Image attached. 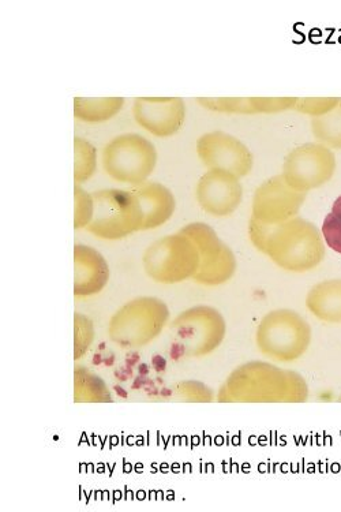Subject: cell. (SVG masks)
<instances>
[{"mask_svg":"<svg viewBox=\"0 0 341 512\" xmlns=\"http://www.w3.org/2000/svg\"><path fill=\"white\" fill-rule=\"evenodd\" d=\"M172 345L186 358L212 354L224 342L227 323L213 306H193L175 317L170 325Z\"/></svg>","mask_w":341,"mask_h":512,"instance_id":"5b68a950","label":"cell"},{"mask_svg":"<svg viewBox=\"0 0 341 512\" xmlns=\"http://www.w3.org/2000/svg\"><path fill=\"white\" fill-rule=\"evenodd\" d=\"M95 215L88 233L106 241H118L141 231L144 216L140 201L130 190L104 189L92 194Z\"/></svg>","mask_w":341,"mask_h":512,"instance_id":"8992f818","label":"cell"},{"mask_svg":"<svg viewBox=\"0 0 341 512\" xmlns=\"http://www.w3.org/2000/svg\"><path fill=\"white\" fill-rule=\"evenodd\" d=\"M95 342V325L82 313L74 315V360H81Z\"/></svg>","mask_w":341,"mask_h":512,"instance_id":"603a6c76","label":"cell"},{"mask_svg":"<svg viewBox=\"0 0 341 512\" xmlns=\"http://www.w3.org/2000/svg\"><path fill=\"white\" fill-rule=\"evenodd\" d=\"M313 332L298 312L276 309L262 317L256 332V345L268 360L291 364L310 349Z\"/></svg>","mask_w":341,"mask_h":512,"instance_id":"277c9868","label":"cell"},{"mask_svg":"<svg viewBox=\"0 0 341 512\" xmlns=\"http://www.w3.org/2000/svg\"><path fill=\"white\" fill-rule=\"evenodd\" d=\"M97 149L86 138H74V181L81 185L96 173Z\"/></svg>","mask_w":341,"mask_h":512,"instance_id":"7402d4cb","label":"cell"},{"mask_svg":"<svg viewBox=\"0 0 341 512\" xmlns=\"http://www.w3.org/2000/svg\"><path fill=\"white\" fill-rule=\"evenodd\" d=\"M111 271L103 254L92 246H74V295L85 298L101 293L110 280Z\"/></svg>","mask_w":341,"mask_h":512,"instance_id":"9a60e30c","label":"cell"},{"mask_svg":"<svg viewBox=\"0 0 341 512\" xmlns=\"http://www.w3.org/2000/svg\"><path fill=\"white\" fill-rule=\"evenodd\" d=\"M197 203L215 218H227L243 200L241 178L224 170H208L197 183Z\"/></svg>","mask_w":341,"mask_h":512,"instance_id":"4fadbf2b","label":"cell"},{"mask_svg":"<svg viewBox=\"0 0 341 512\" xmlns=\"http://www.w3.org/2000/svg\"><path fill=\"white\" fill-rule=\"evenodd\" d=\"M170 309L156 297L134 298L116 310L108 324V336L125 349L151 345L167 327Z\"/></svg>","mask_w":341,"mask_h":512,"instance_id":"3957f363","label":"cell"},{"mask_svg":"<svg viewBox=\"0 0 341 512\" xmlns=\"http://www.w3.org/2000/svg\"><path fill=\"white\" fill-rule=\"evenodd\" d=\"M174 390L175 394L186 402L211 403L215 399L211 388L197 380L179 381Z\"/></svg>","mask_w":341,"mask_h":512,"instance_id":"4316f807","label":"cell"},{"mask_svg":"<svg viewBox=\"0 0 341 512\" xmlns=\"http://www.w3.org/2000/svg\"><path fill=\"white\" fill-rule=\"evenodd\" d=\"M336 167V156L331 148L320 142H307L288 153L281 175L291 188L309 193L331 181Z\"/></svg>","mask_w":341,"mask_h":512,"instance_id":"30bf717a","label":"cell"},{"mask_svg":"<svg viewBox=\"0 0 341 512\" xmlns=\"http://www.w3.org/2000/svg\"><path fill=\"white\" fill-rule=\"evenodd\" d=\"M156 166L155 145L140 134H121L103 149V168L108 177L134 188L148 182Z\"/></svg>","mask_w":341,"mask_h":512,"instance_id":"ba28073f","label":"cell"},{"mask_svg":"<svg viewBox=\"0 0 341 512\" xmlns=\"http://www.w3.org/2000/svg\"><path fill=\"white\" fill-rule=\"evenodd\" d=\"M306 197L307 193L291 188L283 175H276L254 193L251 219L269 226L288 222L301 212Z\"/></svg>","mask_w":341,"mask_h":512,"instance_id":"8fae6325","label":"cell"},{"mask_svg":"<svg viewBox=\"0 0 341 512\" xmlns=\"http://www.w3.org/2000/svg\"><path fill=\"white\" fill-rule=\"evenodd\" d=\"M309 384L298 372L271 362L251 361L234 369L220 387L223 403H305Z\"/></svg>","mask_w":341,"mask_h":512,"instance_id":"7a4b0ae2","label":"cell"},{"mask_svg":"<svg viewBox=\"0 0 341 512\" xmlns=\"http://www.w3.org/2000/svg\"><path fill=\"white\" fill-rule=\"evenodd\" d=\"M74 402L111 403L112 394L99 375L86 366H78L74 371Z\"/></svg>","mask_w":341,"mask_h":512,"instance_id":"ffe728a7","label":"cell"},{"mask_svg":"<svg viewBox=\"0 0 341 512\" xmlns=\"http://www.w3.org/2000/svg\"><path fill=\"white\" fill-rule=\"evenodd\" d=\"M123 106V97H76L74 117L86 123L106 122L116 117Z\"/></svg>","mask_w":341,"mask_h":512,"instance_id":"d6986e66","label":"cell"},{"mask_svg":"<svg viewBox=\"0 0 341 512\" xmlns=\"http://www.w3.org/2000/svg\"><path fill=\"white\" fill-rule=\"evenodd\" d=\"M321 233L324 235L326 246L341 254V196L336 198L331 211L326 215Z\"/></svg>","mask_w":341,"mask_h":512,"instance_id":"d4e9b609","label":"cell"},{"mask_svg":"<svg viewBox=\"0 0 341 512\" xmlns=\"http://www.w3.org/2000/svg\"><path fill=\"white\" fill-rule=\"evenodd\" d=\"M140 201L142 216L141 231L157 229L172 218L176 209L174 194L159 182H145L131 190Z\"/></svg>","mask_w":341,"mask_h":512,"instance_id":"e0dca14e","label":"cell"},{"mask_svg":"<svg viewBox=\"0 0 341 512\" xmlns=\"http://www.w3.org/2000/svg\"><path fill=\"white\" fill-rule=\"evenodd\" d=\"M201 107L232 115L277 114L294 110L296 97H198Z\"/></svg>","mask_w":341,"mask_h":512,"instance_id":"2e32d148","label":"cell"},{"mask_svg":"<svg viewBox=\"0 0 341 512\" xmlns=\"http://www.w3.org/2000/svg\"><path fill=\"white\" fill-rule=\"evenodd\" d=\"M134 119L155 137H172L182 129L186 104L181 97H138L133 106Z\"/></svg>","mask_w":341,"mask_h":512,"instance_id":"5bb4252c","label":"cell"},{"mask_svg":"<svg viewBox=\"0 0 341 512\" xmlns=\"http://www.w3.org/2000/svg\"><path fill=\"white\" fill-rule=\"evenodd\" d=\"M340 100V97H298L294 110L318 118L336 108Z\"/></svg>","mask_w":341,"mask_h":512,"instance_id":"484cf974","label":"cell"},{"mask_svg":"<svg viewBox=\"0 0 341 512\" xmlns=\"http://www.w3.org/2000/svg\"><path fill=\"white\" fill-rule=\"evenodd\" d=\"M311 133L325 147L341 149V100L328 114L311 119Z\"/></svg>","mask_w":341,"mask_h":512,"instance_id":"44dd1931","label":"cell"},{"mask_svg":"<svg viewBox=\"0 0 341 512\" xmlns=\"http://www.w3.org/2000/svg\"><path fill=\"white\" fill-rule=\"evenodd\" d=\"M306 308L322 323L341 324V279L322 280L311 287Z\"/></svg>","mask_w":341,"mask_h":512,"instance_id":"ac0fdd59","label":"cell"},{"mask_svg":"<svg viewBox=\"0 0 341 512\" xmlns=\"http://www.w3.org/2000/svg\"><path fill=\"white\" fill-rule=\"evenodd\" d=\"M181 233L196 244L200 253V267L194 275V282L206 287H216L234 278L238 267L235 254L209 224L190 223L183 227Z\"/></svg>","mask_w":341,"mask_h":512,"instance_id":"9c48e42d","label":"cell"},{"mask_svg":"<svg viewBox=\"0 0 341 512\" xmlns=\"http://www.w3.org/2000/svg\"><path fill=\"white\" fill-rule=\"evenodd\" d=\"M339 402H341V394H340V396H339Z\"/></svg>","mask_w":341,"mask_h":512,"instance_id":"83f0119b","label":"cell"},{"mask_svg":"<svg viewBox=\"0 0 341 512\" xmlns=\"http://www.w3.org/2000/svg\"><path fill=\"white\" fill-rule=\"evenodd\" d=\"M197 155L209 170H224L238 178L253 170L254 156L239 138L224 132L206 133L197 140Z\"/></svg>","mask_w":341,"mask_h":512,"instance_id":"7c38bea8","label":"cell"},{"mask_svg":"<svg viewBox=\"0 0 341 512\" xmlns=\"http://www.w3.org/2000/svg\"><path fill=\"white\" fill-rule=\"evenodd\" d=\"M146 275L157 283L176 284L193 279L200 267L196 244L181 231L157 239L145 250Z\"/></svg>","mask_w":341,"mask_h":512,"instance_id":"52a82bcc","label":"cell"},{"mask_svg":"<svg viewBox=\"0 0 341 512\" xmlns=\"http://www.w3.org/2000/svg\"><path fill=\"white\" fill-rule=\"evenodd\" d=\"M95 215V201L81 185L74 186V229H88Z\"/></svg>","mask_w":341,"mask_h":512,"instance_id":"cb8c5ba5","label":"cell"},{"mask_svg":"<svg viewBox=\"0 0 341 512\" xmlns=\"http://www.w3.org/2000/svg\"><path fill=\"white\" fill-rule=\"evenodd\" d=\"M249 235L254 248L284 271L303 274L325 259L324 235L316 224L299 216L275 226L250 219Z\"/></svg>","mask_w":341,"mask_h":512,"instance_id":"6da1fadb","label":"cell"}]
</instances>
